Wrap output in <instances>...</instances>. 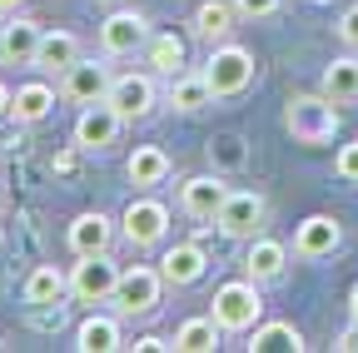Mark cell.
Wrapping results in <instances>:
<instances>
[{
  "label": "cell",
  "instance_id": "6da1fadb",
  "mask_svg": "<svg viewBox=\"0 0 358 353\" xmlns=\"http://www.w3.org/2000/svg\"><path fill=\"white\" fill-rule=\"evenodd\" d=\"M284 129L299 145H329L338 135V105L329 95H294L284 105Z\"/></svg>",
  "mask_w": 358,
  "mask_h": 353
},
{
  "label": "cell",
  "instance_id": "7a4b0ae2",
  "mask_svg": "<svg viewBox=\"0 0 358 353\" xmlns=\"http://www.w3.org/2000/svg\"><path fill=\"white\" fill-rule=\"evenodd\" d=\"M264 319V298H259V284L244 274L234 284L214 289V324L224 333H254V324Z\"/></svg>",
  "mask_w": 358,
  "mask_h": 353
},
{
  "label": "cell",
  "instance_id": "3957f363",
  "mask_svg": "<svg viewBox=\"0 0 358 353\" xmlns=\"http://www.w3.org/2000/svg\"><path fill=\"white\" fill-rule=\"evenodd\" d=\"M159 294H164V274L150 269V264H134V269H120V284H115L110 303H115V314H124V319H145V314H155Z\"/></svg>",
  "mask_w": 358,
  "mask_h": 353
},
{
  "label": "cell",
  "instance_id": "277c9868",
  "mask_svg": "<svg viewBox=\"0 0 358 353\" xmlns=\"http://www.w3.org/2000/svg\"><path fill=\"white\" fill-rule=\"evenodd\" d=\"M204 80L214 100H229V95H244L249 80H254V55L244 45H214L209 50V65H204Z\"/></svg>",
  "mask_w": 358,
  "mask_h": 353
},
{
  "label": "cell",
  "instance_id": "5b68a950",
  "mask_svg": "<svg viewBox=\"0 0 358 353\" xmlns=\"http://www.w3.org/2000/svg\"><path fill=\"white\" fill-rule=\"evenodd\" d=\"M264 214H268V204H264V194H254V189H229V199L219 204V214H214V229L224 234V239H254L259 229H264Z\"/></svg>",
  "mask_w": 358,
  "mask_h": 353
},
{
  "label": "cell",
  "instance_id": "8992f818",
  "mask_svg": "<svg viewBox=\"0 0 358 353\" xmlns=\"http://www.w3.org/2000/svg\"><path fill=\"white\" fill-rule=\"evenodd\" d=\"M115 284H120V264L110 254H85L70 269V298H80V303H110Z\"/></svg>",
  "mask_w": 358,
  "mask_h": 353
},
{
  "label": "cell",
  "instance_id": "52a82bcc",
  "mask_svg": "<svg viewBox=\"0 0 358 353\" xmlns=\"http://www.w3.org/2000/svg\"><path fill=\"white\" fill-rule=\"evenodd\" d=\"M110 85H115V75H110L105 60H75V65L60 75V95H65L70 105H100V100L110 95Z\"/></svg>",
  "mask_w": 358,
  "mask_h": 353
},
{
  "label": "cell",
  "instance_id": "ba28073f",
  "mask_svg": "<svg viewBox=\"0 0 358 353\" xmlns=\"http://www.w3.org/2000/svg\"><path fill=\"white\" fill-rule=\"evenodd\" d=\"M164 229H169V209H164L159 199H129V209L120 214V234H124L134 249L159 244Z\"/></svg>",
  "mask_w": 358,
  "mask_h": 353
},
{
  "label": "cell",
  "instance_id": "9c48e42d",
  "mask_svg": "<svg viewBox=\"0 0 358 353\" xmlns=\"http://www.w3.org/2000/svg\"><path fill=\"white\" fill-rule=\"evenodd\" d=\"M145 40H150V20L140 10H115L100 25V50L105 55H134Z\"/></svg>",
  "mask_w": 358,
  "mask_h": 353
},
{
  "label": "cell",
  "instance_id": "30bf717a",
  "mask_svg": "<svg viewBox=\"0 0 358 353\" xmlns=\"http://www.w3.org/2000/svg\"><path fill=\"white\" fill-rule=\"evenodd\" d=\"M120 115H115V105H85L80 110V120H75V145L80 150H90V154H100V150H110L115 145V135H120Z\"/></svg>",
  "mask_w": 358,
  "mask_h": 353
},
{
  "label": "cell",
  "instance_id": "8fae6325",
  "mask_svg": "<svg viewBox=\"0 0 358 353\" xmlns=\"http://www.w3.org/2000/svg\"><path fill=\"white\" fill-rule=\"evenodd\" d=\"M338 244H343V224L334 214H308L294 229V254L299 259H329Z\"/></svg>",
  "mask_w": 358,
  "mask_h": 353
},
{
  "label": "cell",
  "instance_id": "7c38bea8",
  "mask_svg": "<svg viewBox=\"0 0 358 353\" xmlns=\"http://www.w3.org/2000/svg\"><path fill=\"white\" fill-rule=\"evenodd\" d=\"M105 105H115L120 120H145L155 110V80L150 75H115Z\"/></svg>",
  "mask_w": 358,
  "mask_h": 353
},
{
  "label": "cell",
  "instance_id": "4fadbf2b",
  "mask_svg": "<svg viewBox=\"0 0 358 353\" xmlns=\"http://www.w3.org/2000/svg\"><path fill=\"white\" fill-rule=\"evenodd\" d=\"M115 244V219L100 214V209H85L70 219V254L85 259V254H110Z\"/></svg>",
  "mask_w": 358,
  "mask_h": 353
},
{
  "label": "cell",
  "instance_id": "5bb4252c",
  "mask_svg": "<svg viewBox=\"0 0 358 353\" xmlns=\"http://www.w3.org/2000/svg\"><path fill=\"white\" fill-rule=\"evenodd\" d=\"M224 199H229V185L219 174H194V180L179 185V204H185L189 219H214Z\"/></svg>",
  "mask_w": 358,
  "mask_h": 353
},
{
  "label": "cell",
  "instance_id": "9a60e30c",
  "mask_svg": "<svg viewBox=\"0 0 358 353\" xmlns=\"http://www.w3.org/2000/svg\"><path fill=\"white\" fill-rule=\"evenodd\" d=\"M204 269H209V254H204L194 239H189V244L164 249V259H159V274H164V284H174V289L199 284V279H204Z\"/></svg>",
  "mask_w": 358,
  "mask_h": 353
},
{
  "label": "cell",
  "instance_id": "2e32d148",
  "mask_svg": "<svg viewBox=\"0 0 358 353\" xmlns=\"http://www.w3.org/2000/svg\"><path fill=\"white\" fill-rule=\"evenodd\" d=\"M40 35H45V30H40L35 20L10 15V25H0V65H35Z\"/></svg>",
  "mask_w": 358,
  "mask_h": 353
},
{
  "label": "cell",
  "instance_id": "e0dca14e",
  "mask_svg": "<svg viewBox=\"0 0 358 353\" xmlns=\"http://www.w3.org/2000/svg\"><path fill=\"white\" fill-rule=\"evenodd\" d=\"M284 269H289V249H284L279 239L254 234V239H249V254H244V274H249L254 284H274Z\"/></svg>",
  "mask_w": 358,
  "mask_h": 353
},
{
  "label": "cell",
  "instance_id": "ac0fdd59",
  "mask_svg": "<svg viewBox=\"0 0 358 353\" xmlns=\"http://www.w3.org/2000/svg\"><path fill=\"white\" fill-rule=\"evenodd\" d=\"M145 60L155 75H185V60H189V45H185V35H174V30H159L145 40Z\"/></svg>",
  "mask_w": 358,
  "mask_h": 353
},
{
  "label": "cell",
  "instance_id": "d6986e66",
  "mask_svg": "<svg viewBox=\"0 0 358 353\" xmlns=\"http://www.w3.org/2000/svg\"><path fill=\"white\" fill-rule=\"evenodd\" d=\"M75 60H80V40H75L70 30H45V35H40L35 70H45V75H65Z\"/></svg>",
  "mask_w": 358,
  "mask_h": 353
},
{
  "label": "cell",
  "instance_id": "ffe728a7",
  "mask_svg": "<svg viewBox=\"0 0 358 353\" xmlns=\"http://www.w3.org/2000/svg\"><path fill=\"white\" fill-rule=\"evenodd\" d=\"M124 174H129V185H140V189H155L169 180V154L159 145H134V154L124 159Z\"/></svg>",
  "mask_w": 358,
  "mask_h": 353
},
{
  "label": "cell",
  "instance_id": "44dd1931",
  "mask_svg": "<svg viewBox=\"0 0 358 353\" xmlns=\"http://www.w3.org/2000/svg\"><path fill=\"white\" fill-rule=\"evenodd\" d=\"M169 105H174L179 115H199L204 105H214V90H209L204 70H199V75H194V70L174 75V80H169Z\"/></svg>",
  "mask_w": 358,
  "mask_h": 353
},
{
  "label": "cell",
  "instance_id": "7402d4cb",
  "mask_svg": "<svg viewBox=\"0 0 358 353\" xmlns=\"http://www.w3.org/2000/svg\"><path fill=\"white\" fill-rule=\"evenodd\" d=\"M303 348H308L303 333H299L294 324H284V319L254 324V338H249V353H303Z\"/></svg>",
  "mask_w": 358,
  "mask_h": 353
},
{
  "label": "cell",
  "instance_id": "603a6c76",
  "mask_svg": "<svg viewBox=\"0 0 358 353\" xmlns=\"http://www.w3.org/2000/svg\"><path fill=\"white\" fill-rule=\"evenodd\" d=\"M55 110V90L45 80H30V85H20L15 90V100H10V115H15V124H40L45 115Z\"/></svg>",
  "mask_w": 358,
  "mask_h": 353
},
{
  "label": "cell",
  "instance_id": "cb8c5ba5",
  "mask_svg": "<svg viewBox=\"0 0 358 353\" xmlns=\"http://www.w3.org/2000/svg\"><path fill=\"white\" fill-rule=\"evenodd\" d=\"M75 348H80V353H115V348H124L120 324L105 319V314H90V319L75 329Z\"/></svg>",
  "mask_w": 358,
  "mask_h": 353
},
{
  "label": "cell",
  "instance_id": "d4e9b609",
  "mask_svg": "<svg viewBox=\"0 0 358 353\" xmlns=\"http://www.w3.org/2000/svg\"><path fill=\"white\" fill-rule=\"evenodd\" d=\"M70 294V274H60L55 264H40V269H30L25 279V303L40 308V303H60Z\"/></svg>",
  "mask_w": 358,
  "mask_h": 353
},
{
  "label": "cell",
  "instance_id": "484cf974",
  "mask_svg": "<svg viewBox=\"0 0 358 353\" xmlns=\"http://www.w3.org/2000/svg\"><path fill=\"white\" fill-rule=\"evenodd\" d=\"M204 154H209V169H214V174H239V169L249 164L244 135H214V140L204 145Z\"/></svg>",
  "mask_w": 358,
  "mask_h": 353
},
{
  "label": "cell",
  "instance_id": "4316f807",
  "mask_svg": "<svg viewBox=\"0 0 358 353\" xmlns=\"http://www.w3.org/2000/svg\"><path fill=\"white\" fill-rule=\"evenodd\" d=\"M324 95L334 105H353L358 100V60L353 55H338L329 70H324Z\"/></svg>",
  "mask_w": 358,
  "mask_h": 353
},
{
  "label": "cell",
  "instance_id": "83f0119b",
  "mask_svg": "<svg viewBox=\"0 0 358 353\" xmlns=\"http://www.w3.org/2000/svg\"><path fill=\"white\" fill-rule=\"evenodd\" d=\"M219 324H214V314L209 319H185V324H179L174 329V348L179 353H214L219 348Z\"/></svg>",
  "mask_w": 358,
  "mask_h": 353
},
{
  "label": "cell",
  "instance_id": "f1b7e54d",
  "mask_svg": "<svg viewBox=\"0 0 358 353\" xmlns=\"http://www.w3.org/2000/svg\"><path fill=\"white\" fill-rule=\"evenodd\" d=\"M234 6H224V0H204V6L194 10V35L199 40H209V45H219L224 35H229V25H234Z\"/></svg>",
  "mask_w": 358,
  "mask_h": 353
},
{
  "label": "cell",
  "instance_id": "f546056e",
  "mask_svg": "<svg viewBox=\"0 0 358 353\" xmlns=\"http://www.w3.org/2000/svg\"><path fill=\"white\" fill-rule=\"evenodd\" d=\"M338 180L358 185V140H348V145L338 150Z\"/></svg>",
  "mask_w": 358,
  "mask_h": 353
},
{
  "label": "cell",
  "instance_id": "4dcf8cb0",
  "mask_svg": "<svg viewBox=\"0 0 358 353\" xmlns=\"http://www.w3.org/2000/svg\"><path fill=\"white\" fill-rule=\"evenodd\" d=\"M284 6V0H234V10L239 15H249V20H264V15H274Z\"/></svg>",
  "mask_w": 358,
  "mask_h": 353
},
{
  "label": "cell",
  "instance_id": "1f68e13d",
  "mask_svg": "<svg viewBox=\"0 0 358 353\" xmlns=\"http://www.w3.org/2000/svg\"><path fill=\"white\" fill-rule=\"evenodd\" d=\"M338 40L358 50V6H348V10L338 15Z\"/></svg>",
  "mask_w": 358,
  "mask_h": 353
},
{
  "label": "cell",
  "instance_id": "d6a6232c",
  "mask_svg": "<svg viewBox=\"0 0 358 353\" xmlns=\"http://www.w3.org/2000/svg\"><path fill=\"white\" fill-rule=\"evenodd\" d=\"M124 348H134V353H164V348H174V343L159 338V333H145V338H134V343H124Z\"/></svg>",
  "mask_w": 358,
  "mask_h": 353
},
{
  "label": "cell",
  "instance_id": "836d02e7",
  "mask_svg": "<svg viewBox=\"0 0 358 353\" xmlns=\"http://www.w3.org/2000/svg\"><path fill=\"white\" fill-rule=\"evenodd\" d=\"M75 164H80V145H75V150H65V154H55V164H50V169H55V174H75Z\"/></svg>",
  "mask_w": 358,
  "mask_h": 353
},
{
  "label": "cell",
  "instance_id": "e575fe53",
  "mask_svg": "<svg viewBox=\"0 0 358 353\" xmlns=\"http://www.w3.org/2000/svg\"><path fill=\"white\" fill-rule=\"evenodd\" d=\"M338 348H343V353H358V319H353V329L338 338Z\"/></svg>",
  "mask_w": 358,
  "mask_h": 353
},
{
  "label": "cell",
  "instance_id": "d590c367",
  "mask_svg": "<svg viewBox=\"0 0 358 353\" xmlns=\"http://www.w3.org/2000/svg\"><path fill=\"white\" fill-rule=\"evenodd\" d=\"M10 100H15V95L6 90V80H0V115H10Z\"/></svg>",
  "mask_w": 358,
  "mask_h": 353
},
{
  "label": "cell",
  "instance_id": "8d00e7d4",
  "mask_svg": "<svg viewBox=\"0 0 358 353\" xmlns=\"http://www.w3.org/2000/svg\"><path fill=\"white\" fill-rule=\"evenodd\" d=\"M20 6H25V0H0V15H15Z\"/></svg>",
  "mask_w": 358,
  "mask_h": 353
},
{
  "label": "cell",
  "instance_id": "74e56055",
  "mask_svg": "<svg viewBox=\"0 0 358 353\" xmlns=\"http://www.w3.org/2000/svg\"><path fill=\"white\" fill-rule=\"evenodd\" d=\"M348 308H353V319H358V284H353V294H348Z\"/></svg>",
  "mask_w": 358,
  "mask_h": 353
},
{
  "label": "cell",
  "instance_id": "f35d334b",
  "mask_svg": "<svg viewBox=\"0 0 358 353\" xmlns=\"http://www.w3.org/2000/svg\"><path fill=\"white\" fill-rule=\"evenodd\" d=\"M0 348H6V338H0Z\"/></svg>",
  "mask_w": 358,
  "mask_h": 353
}]
</instances>
